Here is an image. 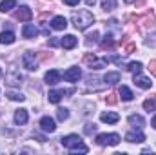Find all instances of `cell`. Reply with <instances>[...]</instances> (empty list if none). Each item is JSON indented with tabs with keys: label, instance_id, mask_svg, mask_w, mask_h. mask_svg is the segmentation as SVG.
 Segmentation results:
<instances>
[{
	"label": "cell",
	"instance_id": "obj_34",
	"mask_svg": "<svg viewBox=\"0 0 156 155\" xmlns=\"http://www.w3.org/2000/svg\"><path fill=\"white\" fill-rule=\"evenodd\" d=\"M134 49H136V46H134V44H127V46H125V55H131Z\"/></svg>",
	"mask_w": 156,
	"mask_h": 155
},
{
	"label": "cell",
	"instance_id": "obj_20",
	"mask_svg": "<svg viewBox=\"0 0 156 155\" xmlns=\"http://www.w3.org/2000/svg\"><path fill=\"white\" fill-rule=\"evenodd\" d=\"M129 124H131L133 128H138V130H140V128L145 124V120H144L142 115H131L129 117Z\"/></svg>",
	"mask_w": 156,
	"mask_h": 155
},
{
	"label": "cell",
	"instance_id": "obj_31",
	"mask_svg": "<svg viewBox=\"0 0 156 155\" xmlns=\"http://www.w3.org/2000/svg\"><path fill=\"white\" fill-rule=\"evenodd\" d=\"M94 60H96L94 53H85V55H83V62H85V64H89V66H91Z\"/></svg>",
	"mask_w": 156,
	"mask_h": 155
},
{
	"label": "cell",
	"instance_id": "obj_12",
	"mask_svg": "<svg viewBox=\"0 0 156 155\" xmlns=\"http://www.w3.org/2000/svg\"><path fill=\"white\" fill-rule=\"evenodd\" d=\"M51 28L56 29V31H62V29L67 28V20H66L64 17H53V20H51Z\"/></svg>",
	"mask_w": 156,
	"mask_h": 155
},
{
	"label": "cell",
	"instance_id": "obj_38",
	"mask_svg": "<svg viewBox=\"0 0 156 155\" xmlns=\"http://www.w3.org/2000/svg\"><path fill=\"white\" fill-rule=\"evenodd\" d=\"M85 4H87V6H94V4H96V0H85Z\"/></svg>",
	"mask_w": 156,
	"mask_h": 155
},
{
	"label": "cell",
	"instance_id": "obj_39",
	"mask_svg": "<svg viewBox=\"0 0 156 155\" xmlns=\"http://www.w3.org/2000/svg\"><path fill=\"white\" fill-rule=\"evenodd\" d=\"M151 126H153V128H154V130H156V115L153 117V120H151Z\"/></svg>",
	"mask_w": 156,
	"mask_h": 155
},
{
	"label": "cell",
	"instance_id": "obj_27",
	"mask_svg": "<svg viewBox=\"0 0 156 155\" xmlns=\"http://www.w3.org/2000/svg\"><path fill=\"white\" fill-rule=\"evenodd\" d=\"M127 70L133 71V73H140V71H142V62H131V64L127 66Z\"/></svg>",
	"mask_w": 156,
	"mask_h": 155
},
{
	"label": "cell",
	"instance_id": "obj_10",
	"mask_svg": "<svg viewBox=\"0 0 156 155\" xmlns=\"http://www.w3.org/2000/svg\"><path fill=\"white\" fill-rule=\"evenodd\" d=\"M134 84H136L138 88H142V89H149L153 82H151L147 77H144L142 73H134Z\"/></svg>",
	"mask_w": 156,
	"mask_h": 155
},
{
	"label": "cell",
	"instance_id": "obj_24",
	"mask_svg": "<svg viewBox=\"0 0 156 155\" xmlns=\"http://www.w3.org/2000/svg\"><path fill=\"white\" fill-rule=\"evenodd\" d=\"M104 80L107 84H116V82H120V73L118 71H109V73H105Z\"/></svg>",
	"mask_w": 156,
	"mask_h": 155
},
{
	"label": "cell",
	"instance_id": "obj_41",
	"mask_svg": "<svg viewBox=\"0 0 156 155\" xmlns=\"http://www.w3.org/2000/svg\"><path fill=\"white\" fill-rule=\"evenodd\" d=\"M0 77H2V70H0Z\"/></svg>",
	"mask_w": 156,
	"mask_h": 155
},
{
	"label": "cell",
	"instance_id": "obj_35",
	"mask_svg": "<svg viewBox=\"0 0 156 155\" xmlns=\"http://www.w3.org/2000/svg\"><path fill=\"white\" fill-rule=\"evenodd\" d=\"M149 70H151V73L156 77V60H151L149 62Z\"/></svg>",
	"mask_w": 156,
	"mask_h": 155
},
{
	"label": "cell",
	"instance_id": "obj_15",
	"mask_svg": "<svg viewBox=\"0 0 156 155\" xmlns=\"http://www.w3.org/2000/svg\"><path fill=\"white\" fill-rule=\"evenodd\" d=\"M38 35V31H37V28L33 26V24H26L24 28H22V37L24 39H35Z\"/></svg>",
	"mask_w": 156,
	"mask_h": 155
},
{
	"label": "cell",
	"instance_id": "obj_16",
	"mask_svg": "<svg viewBox=\"0 0 156 155\" xmlns=\"http://www.w3.org/2000/svg\"><path fill=\"white\" fill-rule=\"evenodd\" d=\"M60 71H56V70H51V71H47L45 73V82L47 84H51V86H55V84H58L60 82Z\"/></svg>",
	"mask_w": 156,
	"mask_h": 155
},
{
	"label": "cell",
	"instance_id": "obj_6",
	"mask_svg": "<svg viewBox=\"0 0 156 155\" xmlns=\"http://www.w3.org/2000/svg\"><path fill=\"white\" fill-rule=\"evenodd\" d=\"M15 18L20 20V22H29V20L33 18V11H31L27 6H22V7L15 13Z\"/></svg>",
	"mask_w": 156,
	"mask_h": 155
},
{
	"label": "cell",
	"instance_id": "obj_11",
	"mask_svg": "<svg viewBox=\"0 0 156 155\" xmlns=\"http://www.w3.org/2000/svg\"><path fill=\"white\" fill-rule=\"evenodd\" d=\"M60 44H62V47H64V49H73V47H76L78 39L75 37V35H66L64 39L60 40Z\"/></svg>",
	"mask_w": 156,
	"mask_h": 155
},
{
	"label": "cell",
	"instance_id": "obj_19",
	"mask_svg": "<svg viewBox=\"0 0 156 155\" xmlns=\"http://www.w3.org/2000/svg\"><path fill=\"white\" fill-rule=\"evenodd\" d=\"M13 42H15V33H13V31H4V33H0V44L9 46V44H13Z\"/></svg>",
	"mask_w": 156,
	"mask_h": 155
},
{
	"label": "cell",
	"instance_id": "obj_25",
	"mask_svg": "<svg viewBox=\"0 0 156 155\" xmlns=\"http://www.w3.org/2000/svg\"><path fill=\"white\" fill-rule=\"evenodd\" d=\"M56 117H58V120H67V119H69V110L58 108V110H56Z\"/></svg>",
	"mask_w": 156,
	"mask_h": 155
},
{
	"label": "cell",
	"instance_id": "obj_14",
	"mask_svg": "<svg viewBox=\"0 0 156 155\" xmlns=\"http://www.w3.org/2000/svg\"><path fill=\"white\" fill-rule=\"evenodd\" d=\"M100 120L102 122H107V124H115L120 120V115L115 113V112H104L102 115H100Z\"/></svg>",
	"mask_w": 156,
	"mask_h": 155
},
{
	"label": "cell",
	"instance_id": "obj_17",
	"mask_svg": "<svg viewBox=\"0 0 156 155\" xmlns=\"http://www.w3.org/2000/svg\"><path fill=\"white\" fill-rule=\"evenodd\" d=\"M116 44V40H115V35L113 33H105V37H104V40H102V49H111L113 46Z\"/></svg>",
	"mask_w": 156,
	"mask_h": 155
},
{
	"label": "cell",
	"instance_id": "obj_32",
	"mask_svg": "<svg viewBox=\"0 0 156 155\" xmlns=\"http://www.w3.org/2000/svg\"><path fill=\"white\" fill-rule=\"evenodd\" d=\"M105 102H107V104H109V106H115V104H116V102H118L116 95H115V93H109V95H107V97H105Z\"/></svg>",
	"mask_w": 156,
	"mask_h": 155
},
{
	"label": "cell",
	"instance_id": "obj_36",
	"mask_svg": "<svg viewBox=\"0 0 156 155\" xmlns=\"http://www.w3.org/2000/svg\"><path fill=\"white\" fill-rule=\"evenodd\" d=\"M78 2L80 0H64V4H67V6H78Z\"/></svg>",
	"mask_w": 156,
	"mask_h": 155
},
{
	"label": "cell",
	"instance_id": "obj_37",
	"mask_svg": "<svg viewBox=\"0 0 156 155\" xmlns=\"http://www.w3.org/2000/svg\"><path fill=\"white\" fill-rule=\"evenodd\" d=\"M49 44H51V46H62L58 39H51V40H49Z\"/></svg>",
	"mask_w": 156,
	"mask_h": 155
},
{
	"label": "cell",
	"instance_id": "obj_5",
	"mask_svg": "<svg viewBox=\"0 0 156 155\" xmlns=\"http://www.w3.org/2000/svg\"><path fill=\"white\" fill-rule=\"evenodd\" d=\"M22 80H24L22 73L16 71V70H11V71L5 75V84H9V86H20Z\"/></svg>",
	"mask_w": 156,
	"mask_h": 155
},
{
	"label": "cell",
	"instance_id": "obj_1",
	"mask_svg": "<svg viewBox=\"0 0 156 155\" xmlns=\"http://www.w3.org/2000/svg\"><path fill=\"white\" fill-rule=\"evenodd\" d=\"M71 20H73V24H75V28H76V29L83 31V29H87V28H89V26L94 22V17H93V13H91V11H87V9H82V11L73 13Z\"/></svg>",
	"mask_w": 156,
	"mask_h": 155
},
{
	"label": "cell",
	"instance_id": "obj_22",
	"mask_svg": "<svg viewBox=\"0 0 156 155\" xmlns=\"http://www.w3.org/2000/svg\"><path fill=\"white\" fill-rule=\"evenodd\" d=\"M15 6H16V0H2V2H0V11H2V13H7V11H11Z\"/></svg>",
	"mask_w": 156,
	"mask_h": 155
},
{
	"label": "cell",
	"instance_id": "obj_40",
	"mask_svg": "<svg viewBox=\"0 0 156 155\" xmlns=\"http://www.w3.org/2000/svg\"><path fill=\"white\" fill-rule=\"evenodd\" d=\"M125 2H127V4H131V2H134V0H125Z\"/></svg>",
	"mask_w": 156,
	"mask_h": 155
},
{
	"label": "cell",
	"instance_id": "obj_9",
	"mask_svg": "<svg viewBox=\"0 0 156 155\" xmlns=\"http://www.w3.org/2000/svg\"><path fill=\"white\" fill-rule=\"evenodd\" d=\"M80 77H82L80 68H69L67 71H64V80H67V82H78Z\"/></svg>",
	"mask_w": 156,
	"mask_h": 155
},
{
	"label": "cell",
	"instance_id": "obj_4",
	"mask_svg": "<svg viewBox=\"0 0 156 155\" xmlns=\"http://www.w3.org/2000/svg\"><path fill=\"white\" fill-rule=\"evenodd\" d=\"M22 64H24V68H27L29 71H35V70H38L37 53H33V51H27V53H24V55H22Z\"/></svg>",
	"mask_w": 156,
	"mask_h": 155
},
{
	"label": "cell",
	"instance_id": "obj_8",
	"mask_svg": "<svg viewBox=\"0 0 156 155\" xmlns=\"http://www.w3.org/2000/svg\"><path fill=\"white\" fill-rule=\"evenodd\" d=\"M40 128H42V131H45V133H53V131L56 130L55 119H51V117H42V120H40Z\"/></svg>",
	"mask_w": 156,
	"mask_h": 155
},
{
	"label": "cell",
	"instance_id": "obj_13",
	"mask_svg": "<svg viewBox=\"0 0 156 155\" xmlns=\"http://www.w3.org/2000/svg\"><path fill=\"white\" fill-rule=\"evenodd\" d=\"M125 141L127 142H144L145 141V135L142 133V131H129L127 135H125Z\"/></svg>",
	"mask_w": 156,
	"mask_h": 155
},
{
	"label": "cell",
	"instance_id": "obj_2",
	"mask_svg": "<svg viewBox=\"0 0 156 155\" xmlns=\"http://www.w3.org/2000/svg\"><path fill=\"white\" fill-rule=\"evenodd\" d=\"M60 142H62V146L69 148L71 152H82V153H87V152H89V148L82 142V137H78V135H75V133L62 137Z\"/></svg>",
	"mask_w": 156,
	"mask_h": 155
},
{
	"label": "cell",
	"instance_id": "obj_23",
	"mask_svg": "<svg viewBox=\"0 0 156 155\" xmlns=\"http://www.w3.org/2000/svg\"><path fill=\"white\" fill-rule=\"evenodd\" d=\"M144 110L145 112H156V97H151V99H145L144 100Z\"/></svg>",
	"mask_w": 156,
	"mask_h": 155
},
{
	"label": "cell",
	"instance_id": "obj_7",
	"mask_svg": "<svg viewBox=\"0 0 156 155\" xmlns=\"http://www.w3.org/2000/svg\"><path fill=\"white\" fill-rule=\"evenodd\" d=\"M73 93V89H67V91H64V89H53V91H49V102H53V104H58L60 102V99L64 97V95H71Z\"/></svg>",
	"mask_w": 156,
	"mask_h": 155
},
{
	"label": "cell",
	"instance_id": "obj_26",
	"mask_svg": "<svg viewBox=\"0 0 156 155\" xmlns=\"http://www.w3.org/2000/svg\"><path fill=\"white\" fill-rule=\"evenodd\" d=\"M115 6H116L115 0H102V9L104 11H111V9H115Z\"/></svg>",
	"mask_w": 156,
	"mask_h": 155
},
{
	"label": "cell",
	"instance_id": "obj_29",
	"mask_svg": "<svg viewBox=\"0 0 156 155\" xmlns=\"http://www.w3.org/2000/svg\"><path fill=\"white\" fill-rule=\"evenodd\" d=\"M96 40H98V31H93V33H89V35H87L85 44H87V46H91V44H94Z\"/></svg>",
	"mask_w": 156,
	"mask_h": 155
},
{
	"label": "cell",
	"instance_id": "obj_33",
	"mask_svg": "<svg viewBox=\"0 0 156 155\" xmlns=\"http://www.w3.org/2000/svg\"><path fill=\"white\" fill-rule=\"evenodd\" d=\"M154 15H153V13H151V15H147V17H145V18H144V26H153V22H154Z\"/></svg>",
	"mask_w": 156,
	"mask_h": 155
},
{
	"label": "cell",
	"instance_id": "obj_3",
	"mask_svg": "<svg viewBox=\"0 0 156 155\" xmlns=\"http://www.w3.org/2000/svg\"><path fill=\"white\" fill-rule=\"evenodd\" d=\"M96 142L100 144V146H116L118 142H120V135L118 133H100V135H96Z\"/></svg>",
	"mask_w": 156,
	"mask_h": 155
},
{
	"label": "cell",
	"instance_id": "obj_28",
	"mask_svg": "<svg viewBox=\"0 0 156 155\" xmlns=\"http://www.w3.org/2000/svg\"><path fill=\"white\" fill-rule=\"evenodd\" d=\"M7 97H9L11 100H20V102H22V100H26V97H24L22 93H18V91H9V93H7Z\"/></svg>",
	"mask_w": 156,
	"mask_h": 155
},
{
	"label": "cell",
	"instance_id": "obj_21",
	"mask_svg": "<svg viewBox=\"0 0 156 155\" xmlns=\"http://www.w3.org/2000/svg\"><path fill=\"white\" fill-rule=\"evenodd\" d=\"M120 97H122V100H125V102H129V100H133V99H134L133 91H131L127 86H122V88H120Z\"/></svg>",
	"mask_w": 156,
	"mask_h": 155
},
{
	"label": "cell",
	"instance_id": "obj_30",
	"mask_svg": "<svg viewBox=\"0 0 156 155\" xmlns=\"http://www.w3.org/2000/svg\"><path fill=\"white\" fill-rule=\"evenodd\" d=\"M83 131H85L87 135H93V133L96 131V124H94V122H93V124H91V122L85 124V126H83Z\"/></svg>",
	"mask_w": 156,
	"mask_h": 155
},
{
	"label": "cell",
	"instance_id": "obj_18",
	"mask_svg": "<svg viewBox=\"0 0 156 155\" xmlns=\"http://www.w3.org/2000/svg\"><path fill=\"white\" fill-rule=\"evenodd\" d=\"M27 119H29L27 110H16V112H15V122H16V124H26Z\"/></svg>",
	"mask_w": 156,
	"mask_h": 155
}]
</instances>
